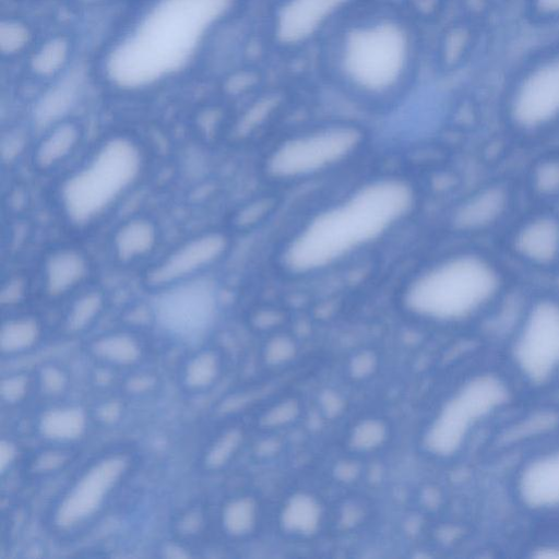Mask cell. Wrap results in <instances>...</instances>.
<instances>
[{
  "instance_id": "27",
  "label": "cell",
  "mask_w": 559,
  "mask_h": 559,
  "mask_svg": "<svg viewBox=\"0 0 559 559\" xmlns=\"http://www.w3.org/2000/svg\"><path fill=\"white\" fill-rule=\"evenodd\" d=\"M36 396L40 403L57 402L71 397L74 376L68 365L48 358L34 366Z\"/></svg>"
},
{
  "instance_id": "7",
  "label": "cell",
  "mask_w": 559,
  "mask_h": 559,
  "mask_svg": "<svg viewBox=\"0 0 559 559\" xmlns=\"http://www.w3.org/2000/svg\"><path fill=\"white\" fill-rule=\"evenodd\" d=\"M512 356L520 373L544 384L559 373V304L542 300L527 312L513 343Z\"/></svg>"
},
{
  "instance_id": "33",
  "label": "cell",
  "mask_w": 559,
  "mask_h": 559,
  "mask_svg": "<svg viewBox=\"0 0 559 559\" xmlns=\"http://www.w3.org/2000/svg\"><path fill=\"white\" fill-rule=\"evenodd\" d=\"M128 400L118 391H106L88 405L94 427H111L120 424L127 414Z\"/></svg>"
},
{
  "instance_id": "12",
  "label": "cell",
  "mask_w": 559,
  "mask_h": 559,
  "mask_svg": "<svg viewBox=\"0 0 559 559\" xmlns=\"http://www.w3.org/2000/svg\"><path fill=\"white\" fill-rule=\"evenodd\" d=\"M511 114L524 128L539 127L559 115V57L526 76L514 95Z\"/></svg>"
},
{
  "instance_id": "18",
  "label": "cell",
  "mask_w": 559,
  "mask_h": 559,
  "mask_svg": "<svg viewBox=\"0 0 559 559\" xmlns=\"http://www.w3.org/2000/svg\"><path fill=\"white\" fill-rule=\"evenodd\" d=\"M85 86V73L81 68L69 70L44 92L34 107V122L43 130L67 120L78 104Z\"/></svg>"
},
{
  "instance_id": "25",
  "label": "cell",
  "mask_w": 559,
  "mask_h": 559,
  "mask_svg": "<svg viewBox=\"0 0 559 559\" xmlns=\"http://www.w3.org/2000/svg\"><path fill=\"white\" fill-rule=\"evenodd\" d=\"M106 308L104 295L97 290L80 294L68 307L61 321V334L75 340L86 336L102 318Z\"/></svg>"
},
{
  "instance_id": "17",
  "label": "cell",
  "mask_w": 559,
  "mask_h": 559,
  "mask_svg": "<svg viewBox=\"0 0 559 559\" xmlns=\"http://www.w3.org/2000/svg\"><path fill=\"white\" fill-rule=\"evenodd\" d=\"M224 357L217 347L198 344L178 360L174 377L177 389L187 397L212 392L224 373Z\"/></svg>"
},
{
  "instance_id": "8",
  "label": "cell",
  "mask_w": 559,
  "mask_h": 559,
  "mask_svg": "<svg viewBox=\"0 0 559 559\" xmlns=\"http://www.w3.org/2000/svg\"><path fill=\"white\" fill-rule=\"evenodd\" d=\"M153 319L167 333L180 340L205 334L216 313L212 286L199 277L160 289L153 307Z\"/></svg>"
},
{
  "instance_id": "22",
  "label": "cell",
  "mask_w": 559,
  "mask_h": 559,
  "mask_svg": "<svg viewBox=\"0 0 559 559\" xmlns=\"http://www.w3.org/2000/svg\"><path fill=\"white\" fill-rule=\"evenodd\" d=\"M37 142L33 152V163L39 170H50L66 162L82 141V130L69 119L48 129Z\"/></svg>"
},
{
  "instance_id": "37",
  "label": "cell",
  "mask_w": 559,
  "mask_h": 559,
  "mask_svg": "<svg viewBox=\"0 0 559 559\" xmlns=\"http://www.w3.org/2000/svg\"><path fill=\"white\" fill-rule=\"evenodd\" d=\"M15 135L16 133H9L8 139L2 140V154L7 155L8 159L19 154L24 143L20 134Z\"/></svg>"
},
{
  "instance_id": "14",
  "label": "cell",
  "mask_w": 559,
  "mask_h": 559,
  "mask_svg": "<svg viewBox=\"0 0 559 559\" xmlns=\"http://www.w3.org/2000/svg\"><path fill=\"white\" fill-rule=\"evenodd\" d=\"M32 419L39 442L82 445L94 428L88 405L71 397L40 403Z\"/></svg>"
},
{
  "instance_id": "5",
  "label": "cell",
  "mask_w": 559,
  "mask_h": 559,
  "mask_svg": "<svg viewBox=\"0 0 559 559\" xmlns=\"http://www.w3.org/2000/svg\"><path fill=\"white\" fill-rule=\"evenodd\" d=\"M143 159L138 145L127 138L105 141L61 189L69 218L87 224L100 216L138 180Z\"/></svg>"
},
{
  "instance_id": "26",
  "label": "cell",
  "mask_w": 559,
  "mask_h": 559,
  "mask_svg": "<svg viewBox=\"0 0 559 559\" xmlns=\"http://www.w3.org/2000/svg\"><path fill=\"white\" fill-rule=\"evenodd\" d=\"M507 194L501 188H487L472 197L459 210L455 222L465 229H478L493 223L504 211Z\"/></svg>"
},
{
  "instance_id": "36",
  "label": "cell",
  "mask_w": 559,
  "mask_h": 559,
  "mask_svg": "<svg viewBox=\"0 0 559 559\" xmlns=\"http://www.w3.org/2000/svg\"><path fill=\"white\" fill-rule=\"evenodd\" d=\"M24 289L19 281L11 282L7 287L3 288L1 294L2 305L12 306L21 300Z\"/></svg>"
},
{
  "instance_id": "28",
  "label": "cell",
  "mask_w": 559,
  "mask_h": 559,
  "mask_svg": "<svg viewBox=\"0 0 559 559\" xmlns=\"http://www.w3.org/2000/svg\"><path fill=\"white\" fill-rule=\"evenodd\" d=\"M210 511L205 502H192L182 508L173 519L171 539L192 549L205 539L210 527Z\"/></svg>"
},
{
  "instance_id": "38",
  "label": "cell",
  "mask_w": 559,
  "mask_h": 559,
  "mask_svg": "<svg viewBox=\"0 0 559 559\" xmlns=\"http://www.w3.org/2000/svg\"><path fill=\"white\" fill-rule=\"evenodd\" d=\"M537 7L545 13H558L559 0H537Z\"/></svg>"
},
{
  "instance_id": "20",
  "label": "cell",
  "mask_w": 559,
  "mask_h": 559,
  "mask_svg": "<svg viewBox=\"0 0 559 559\" xmlns=\"http://www.w3.org/2000/svg\"><path fill=\"white\" fill-rule=\"evenodd\" d=\"M82 445L39 442L26 450L20 466L29 481H43L72 471L81 461Z\"/></svg>"
},
{
  "instance_id": "11",
  "label": "cell",
  "mask_w": 559,
  "mask_h": 559,
  "mask_svg": "<svg viewBox=\"0 0 559 559\" xmlns=\"http://www.w3.org/2000/svg\"><path fill=\"white\" fill-rule=\"evenodd\" d=\"M508 396L507 385L497 376L483 374L469 381L448 412L447 447L456 448L471 429L499 409Z\"/></svg>"
},
{
  "instance_id": "31",
  "label": "cell",
  "mask_w": 559,
  "mask_h": 559,
  "mask_svg": "<svg viewBox=\"0 0 559 559\" xmlns=\"http://www.w3.org/2000/svg\"><path fill=\"white\" fill-rule=\"evenodd\" d=\"M37 400L33 369H14L3 373L0 381V402L9 412L26 407Z\"/></svg>"
},
{
  "instance_id": "32",
  "label": "cell",
  "mask_w": 559,
  "mask_h": 559,
  "mask_svg": "<svg viewBox=\"0 0 559 559\" xmlns=\"http://www.w3.org/2000/svg\"><path fill=\"white\" fill-rule=\"evenodd\" d=\"M163 388L160 374L147 365L120 376L117 390L128 400L154 396Z\"/></svg>"
},
{
  "instance_id": "10",
  "label": "cell",
  "mask_w": 559,
  "mask_h": 559,
  "mask_svg": "<svg viewBox=\"0 0 559 559\" xmlns=\"http://www.w3.org/2000/svg\"><path fill=\"white\" fill-rule=\"evenodd\" d=\"M227 240L216 231L203 233L186 240L147 273V283L157 289L199 277L226 251Z\"/></svg>"
},
{
  "instance_id": "9",
  "label": "cell",
  "mask_w": 559,
  "mask_h": 559,
  "mask_svg": "<svg viewBox=\"0 0 559 559\" xmlns=\"http://www.w3.org/2000/svg\"><path fill=\"white\" fill-rule=\"evenodd\" d=\"M360 133L350 127H336L287 141L272 155L269 169L276 177L308 175L332 165L358 145Z\"/></svg>"
},
{
  "instance_id": "3",
  "label": "cell",
  "mask_w": 559,
  "mask_h": 559,
  "mask_svg": "<svg viewBox=\"0 0 559 559\" xmlns=\"http://www.w3.org/2000/svg\"><path fill=\"white\" fill-rule=\"evenodd\" d=\"M136 467V452L126 444L104 449L78 464L46 511L47 530L70 539L94 527Z\"/></svg>"
},
{
  "instance_id": "15",
  "label": "cell",
  "mask_w": 559,
  "mask_h": 559,
  "mask_svg": "<svg viewBox=\"0 0 559 559\" xmlns=\"http://www.w3.org/2000/svg\"><path fill=\"white\" fill-rule=\"evenodd\" d=\"M353 0H285L274 21V35L280 44L300 45L312 36Z\"/></svg>"
},
{
  "instance_id": "24",
  "label": "cell",
  "mask_w": 559,
  "mask_h": 559,
  "mask_svg": "<svg viewBox=\"0 0 559 559\" xmlns=\"http://www.w3.org/2000/svg\"><path fill=\"white\" fill-rule=\"evenodd\" d=\"M515 249L534 263L552 262L559 254V224L548 217L527 223L515 237Z\"/></svg>"
},
{
  "instance_id": "2",
  "label": "cell",
  "mask_w": 559,
  "mask_h": 559,
  "mask_svg": "<svg viewBox=\"0 0 559 559\" xmlns=\"http://www.w3.org/2000/svg\"><path fill=\"white\" fill-rule=\"evenodd\" d=\"M412 189L403 181H374L314 217L289 243L285 265L305 273L329 265L378 238L411 209Z\"/></svg>"
},
{
  "instance_id": "23",
  "label": "cell",
  "mask_w": 559,
  "mask_h": 559,
  "mask_svg": "<svg viewBox=\"0 0 559 559\" xmlns=\"http://www.w3.org/2000/svg\"><path fill=\"white\" fill-rule=\"evenodd\" d=\"M158 241L155 223L146 217H133L121 224L112 236V252L122 263L145 259Z\"/></svg>"
},
{
  "instance_id": "39",
  "label": "cell",
  "mask_w": 559,
  "mask_h": 559,
  "mask_svg": "<svg viewBox=\"0 0 559 559\" xmlns=\"http://www.w3.org/2000/svg\"><path fill=\"white\" fill-rule=\"evenodd\" d=\"M537 557L544 558H559V546H549L545 548H540Z\"/></svg>"
},
{
  "instance_id": "35",
  "label": "cell",
  "mask_w": 559,
  "mask_h": 559,
  "mask_svg": "<svg viewBox=\"0 0 559 559\" xmlns=\"http://www.w3.org/2000/svg\"><path fill=\"white\" fill-rule=\"evenodd\" d=\"M537 183L542 190L552 191L559 187V165L547 164L537 175Z\"/></svg>"
},
{
  "instance_id": "1",
  "label": "cell",
  "mask_w": 559,
  "mask_h": 559,
  "mask_svg": "<svg viewBox=\"0 0 559 559\" xmlns=\"http://www.w3.org/2000/svg\"><path fill=\"white\" fill-rule=\"evenodd\" d=\"M236 0H154L115 41L104 74L116 87L136 91L181 72Z\"/></svg>"
},
{
  "instance_id": "6",
  "label": "cell",
  "mask_w": 559,
  "mask_h": 559,
  "mask_svg": "<svg viewBox=\"0 0 559 559\" xmlns=\"http://www.w3.org/2000/svg\"><path fill=\"white\" fill-rule=\"evenodd\" d=\"M411 56L408 35L391 20L373 21L347 33L341 48L345 76L367 92L393 87L407 69Z\"/></svg>"
},
{
  "instance_id": "4",
  "label": "cell",
  "mask_w": 559,
  "mask_h": 559,
  "mask_svg": "<svg viewBox=\"0 0 559 559\" xmlns=\"http://www.w3.org/2000/svg\"><path fill=\"white\" fill-rule=\"evenodd\" d=\"M496 269L484 258H450L409 285L406 301L415 311L437 319L465 318L485 306L499 288Z\"/></svg>"
},
{
  "instance_id": "21",
  "label": "cell",
  "mask_w": 559,
  "mask_h": 559,
  "mask_svg": "<svg viewBox=\"0 0 559 559\" xmlns=\"http://www.w3.org/2000/svg\"><path fill=\"white\" fill-rule=\"evenodd\" d=\"M46 342L41 320L33 314L20 313L5 318L0 330V355L3 361L28 357L40 350Z\"/></svg>"
},
{
  "instance_id": "30",
  "label": "cell",
  "mask_w": 559,
  "mask_h": 559,
  "mask_svg": "<svg viewBox=\"0 0 559 559\" xmlns=\"http://www.w3.org/2000/svg\"><path fill=\"white\" fill-rule=\"evenodd\" d=\"M238 437L233 430L216 432L202 443L195 459V466L200 474L210 475L218 473L228 464Z\"/></svg>"
},
{
  "instance_id": "29",
  "label": "cell",
  "mask_w": 559,
  "mask_h": 559,
  "mask_svg": "<svg viewBox=\"0 0 559 559\" xmlns=\"http://www.w3.org/2000/svg\"><path fill=\"white\" fill-rule=\"evenodd\" d=\"M71 56V44L64 36L45 40L33 52L31 70L39 78H53L66 70Z\"/></svg>"
},
{
  "instance_id": "16",
  "label": "cell",
  "mask_w": 559,
  "mask_h": 559,
  "mask_svg": "<svg viewBox=\"0 0 559 559\" xmlns=\"http://www.w3.org/2000/svg\"><path fill=\"white\" fill-rule=\"evenodd\" d=\"M516 490L523 504L532 510L559 509V449L527 462L519 473Z\"/></svg>"
},
{
  "instance_id": "34",
  "label": "cell",
  "mask_w": 559,
  "mask_h": 559,
  "mask_svg": "<svg viewBox=\"0 0 559 559\" xmlns=\"http://www.w3.org/2000/svg\"><path fill=\"white\" fill-rule=\"evenodd\" d=\"M32 41V32L22 21L2 20L0 24V50L3 56L13 57L23 52Z\"/></svg>"
},
{
  "instance_id": "13",
  "label": "cell",
  "mask_w": 559,
  "mask_h": 559,
  "mask_svg": "<svg viewBox=\"0 0 559 559\" xmlns=\"http://www.w3.org/2000/svg\"><path fill=\"white\" fill-rule=\"evenodd\" d=\"M82 352L93 366L120 374L147 365L152 357L150 342L131 328L93 334L83 343Z\"/></svg>"
},
{
  "instance_id": "19",
  "label": "cell",
  "mask_w": 559,
  "mask_h": 559,
  "mask_svg": "<svg viewBox=\"0 0 559 559\" xmlns=\"http://www.w3.org/2000/svg\"><path fill=\"white\" fill-rule=\"evenodd\" d=\"M88 270L87 259L80 250L70 247L56 249L44 262V290L51 298L66 296L85 281Z\"/></svg>"
}]
</instances>
